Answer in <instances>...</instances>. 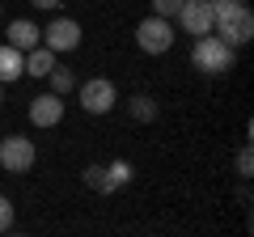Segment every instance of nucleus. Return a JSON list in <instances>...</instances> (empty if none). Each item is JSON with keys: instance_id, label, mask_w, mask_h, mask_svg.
Returning a JSON list of instances; mask_svg holds the SVG:
<instances>
[{"instance_id": "obj_1", "label": "nucleus", "mask_w": 254, "mask_h": 237, "mask_svg": "<svg viewBox=\"0 0 254 237\" xmlns=\"http://www.w3.org/2000/svg\"><path fill=\"white\" fill-rule=\"evenodd\" d=\"M190 64L203 76H225V72H233V64H237V47H229L225 38H216V34H199L195 47H190Z\"/></svg>"}, {"instance_id": "obj_2", "label": "nucleus", "mask_w": 254, "mask_h": 237, "mask_svg": "<svg viewBox=\"0 0 254 237\" xmlns=\"http://www.w3.org/2000/svg\"><path fill=\"white\" fill-rule=\"evenodd\" d=\"M212 34L225 38L229 47H246V43H250V38H254V13L246 9V0H237V4H216Z\"/></svg>"}, {"instance_id": "obj_3", "label": "nucleus", "mask_w": 254, "mask_h": 237, "mask_svg": "<svg viewBox=\"0 0 254 237\" xmlns=\"http://www.w3.org/2000/svg\"><path fill=\"white\" fill-rule=\"evenodd\" d=\"M174 38H178V34H174V21L170 17H157V13L136 26V47L144 55H165L174 47Z\"/></svg>"}, {"instance_id": "obj_4", "label": "nucleus", "mask_w": 254, "mask_h": 237, "mask_svg": "<svg viewBox=\"0 0 254 237\" xmlns=\"http://www.w3.org/2000/svg\"><path fill=\"white\" fill-rule=\"evenodd\" d=\"M174 21H178L182 34L199 38V34H212V21H216V4L212 0H182L178 13H174Z\"/></svg>"}, {"instance_id": "obj_5", "label": "nucleus", "mask_w": 254, "mask_h": 237, "mask_svg": "<svg viewBox=\"0 0 254 237\" xmlns=\"http://www.w3.org/2000/svg\"><path fill=\"white\" fill-rule=\"evenodd\" d=\"M76 98H81L85 115H110L119 102V89L106 76H89V81H76Z\"/></svg>"}, {"instance_id": "obj_6", "label": "nucleus", "mask_w": 254, "mask_h": 237, "mask_svg": "<svg viewBox=\"0 0 254 237\" xmlns=\"http://www.w3.org/2000/svg\"><path fill=\"white\" fill-rule=\"evenodd\" d=\"M34 161H38L34 140H26V136H4L0 140V170L4 174H30Z\"/></svg>"}, {"instance_id": "obj_7", "label": "nucleus", "mask_w": 254, "mask_h": 237, "mask_svg": "<svg viewBox=\"0 0 254 237\" xmlns=\"http://www.w3.org/2000/svg\"><path fill=\"white\" fill-rule=\"evenodd\" d=\"M43 47H47V51H55V55L76 51V47H81V21L55 17L51 26H43Z\"/></svg>"}, {"instance_id": "obj_8", "label": "nucleus", "mask_w": 254, "mask_h": 237, "mask_svg": "<svg viewBox=\"0 0 254 237\" xmlns=\"http://www.w3.org/2000/svg\"><path fill=\"white\" fill-rule=\"evenodd\" d=\"M30 123L34 127H55V123H64V98L60 93H38L34 102H30Z\"/></svg>"}, {"instance_id": "obj_9", "label": "nucleus", "mask_w": 254, "mask_h": 237, "mask_svg": "<svg viewBox=\"0 0 254 237\" xmlns=\"http://www.w3.org/2000/svg\"><path fill=\"white\" fill-rule=\"evenodd\" d=\"M4 43L17 47V51H30V47L43 43V26H34V21L17 17V21H9V26H4Z\"/></svg>"}, {"instance_id": "obj_10", "label": "nucleus", "mask_w": 254, "mask_h": 237, "mask_svg": "<svg viewBox=\"0 0 254 237\" xmlns=\"http://www.w3.org/2000/svg\"><path fill=\"white\" fill-rule=\"evenodd\" d=\"M26 76V51H17V47L0 43V85L9 81H21Z\"/></svg>"}, {"instance_id": "obj_11", "label": "nucleus", "mask_w": 254, "mask_h": 237, "mask_svg": "<svg viewBox=\"0 0 254 237\" xmlns=\"http://www.w3.org/2000/svg\"><path fill=\"white\" fill-rule=\"evenodd\" d=\"M55 64H60V55H55V51H47L43 43L26 51V76H47Z\"/></svg>"}, {"instance_id": "obj_12", "label": "nucleus", "mask_w": 254, "mask_h": 237, "mask_svg": "<svg viewBox=\"0 0 254 237\" xmlns=\"http://www.w3.org/2000/svg\"><path fill=\"white\" fill-rule=\"evenodd\" d=\"M127 115L136 118V123H153L157 118V102L148 98V93H131V98H127Z\"/></svg>"}, {"instance_id": "obj_13", "label": "nucleus", "mask_w": 254, "mask_h": 237, "mask_svg": "<svg viewBox=\"0 0 254 237\" xmlns=\"http://www.w3.org/2000/svg\"><path fill=\"white\" fill-rule=\"evenodd\" d=\"M47 81H51V93H76V72L72 68H64V64H55L51 72H47Z\"/></svg>"}, {"instance_id": "obj_14", "label": "nucleus", "mask_w": 254, "mask_h": 237, "mask_svg": "<svg viewBox=\"0 0 254 237\" xmlns=\"http://www.w3.org/2000/svg\"><path fill=\"white\" fill-rule=\"evenodd\" d=\"M85 186H89V191H98V195H115V191H119V186L110 182L106 165H89V170H85Z\"/></svg>"}, {"instance_id": "obj_15", "label": "nucleus", "mask_w": 254, "mask_h": 237, "mask_svg": "<svg viewBox=\"0 0 254 237\" xmlns=\"http://www.w3.org/2000/svg\"><path fill=\"white\" fill-rule=\"evenodd\" d=\"M106 174H110V182H115V186L131 182V161H110V165H106Z\"/></svg>"}, {"instance_id": "obj_16", "label": "nucleus", "mask_w": 254, "mask_h": 237, "mask_svg": "<svg viewBox=\"0 0 254 237\" xmlns=\"http://www.w3.org/2000/svg\"><path fill=\"white\" fill-rule=\"evenodd\" d=\"M237 174H242V178H250V174H254V157H250V144H242V148H237Z\"/></svg>"}, {"instance_id": "obj_17", "label": "nucleus", "mask_w": 254, "mask_h": 237, "mask_svg": "<svg viewBox=\"0 0 254 237\" xmlns=\"http://www.w3.org/2000/svg\"><path fill=\"white\" fill-rule=\"evenodd\" d=\"M9 229H13V199L0 195V233H9Z\"/></svg>"}, {"instance_id": "obj_18", "label": "nucleus", "mask_w": 254, "mask_h": 237, "mask_svg": "<svg viewBox=\"0 0 254 237\" xmlns=\"http://www.w3.org/2000/svg\"><path fill=\"white\" fill-rule=\"evenodd\" d=\"M148 4H153V13H157V17H170V21H174V13H178V4H182V0H148Z\"/></svg>"}, {"instance_id": "obj_19", "label": "nucleus", "mask_w": 254, "mask_h": 237, "mask_svg": "<svg viewBox=\"0 0 254 237\" xmlns=\"http://www.w3.org/2000/svg\"><path fill=\"white\" fill-rule=\"evenodd\" d=\"M30 4H34V9H43V13H55L64 0H30Z\"/></svg>"}, {"instance_id": "obj_20", "label": "nucleus", "mask_w": 254, "mask_h": 237, "mask_svg": "<svg viewBox=\"0 0 254 237\" xmlns=\"http://www.w3.org/2000/svg\"><path fill=\"white\" fill-rule=\"evenodd\" d=\"M212 4H237V0H212Z\"/></svg>"}, {"instance_id": "obj_21", "label": "nucleus", "mask_w": 254, "mask_h": 237, "mask_svg": "<svg viewBox=\"0 0 254 237\" xmlns=\"http://www.w3.org/2000/svg\"><path fill=\"white\" fill-rule=\"evenodd\" d=\"M0 106H4V85H0Z\"/></svg>"}, {"instance_id": "obj_22", "label": "nucleus", "mask_w": 254, "mask_h": 237, "mask_svg": "<svg viewBox=\"0 0 254 237\" xmlns=\"http://www.w3.org/2000/svg\"><path fill=\"white\" fill-rule=\"evenodd\" d=\"M0 17H4V4H0Z\"/></svg>"}]
</instances>
